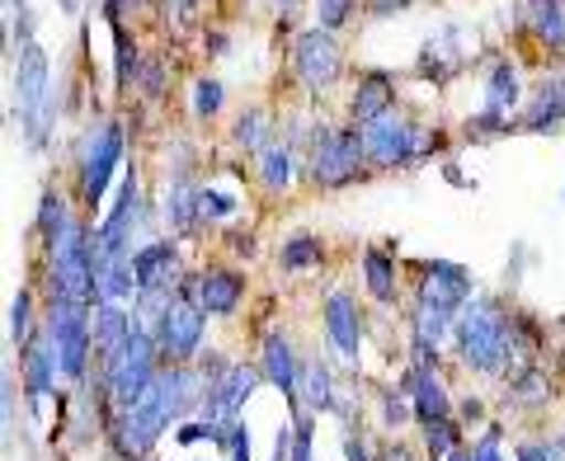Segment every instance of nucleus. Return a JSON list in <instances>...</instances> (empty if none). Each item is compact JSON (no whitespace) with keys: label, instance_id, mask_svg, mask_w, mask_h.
Returning <instances> with one entry per match:
<instances>
[{"label":"nucleus","instance_id":"4c0bfd02","mask_svg":"<svg viewBox=\"0 0 565 461\" xmlns=\"http://www.w3.org/2000/svg\"><path fill=\"white\" fill-rule=\"evenodd\" d=\"M415 415V405H411V396H396V392H386L382 396V419H386V429H401L405 419Z\"/></svg>","mask_w":565,"mask_h":461},{"label":"nucleus","instance_id":"c756f323","mask_svg":"<svg viewBox=\"0 0 565 461\" xmlns=\"http://www.w3.org/2000/svg\"><path fill=\"white\" fill-rule=\"evenodd\" d=\"M321 259H326V250H321V240H316V236H292V240H282V269H288V274L316 269Z\"/></svg>","mask_w":565,"mask_h":461},{"label":"nucleus","instance_id":"5701e85b","mask_svg":"<svg viewBox=\"0 0 565 461\" xmlns=\"http://www.w3.org/2000/svg\"><path fill=\"white\" fill-rule=\"evenodd\" d=\"M411 330H415V344L438 349V344H444V334H448V330H457V311L434 307V301H415Z\"/></svg>","mask_w":565,"mask_h":461},{"label":"nucleus","instance_id":"f03ea898","mask_svg":"<svg viewBox=\"0 0 565 461\" xmlns=\"http://www.w3.org/2000/svg\"><path fill=\"white\" fill-rule=\"evenodd\" d=\"M47 344L57 353V367L66 382H85L95 353V307H76V301H52L47 307Z\"/></svg>","mask_w":565,"mask_h":461},{"label":"nucleus","instance_id":"de8ad7c7","mask_svg":"<svg viewBox=\"0 0 565 461\" xmlns=\"http://www.w3.org/2000/svg\"><path fill=\"white\" fill-rule=\"evenodd\" d=\"M170 6H174V10H189V6H193V0H166V10H170Z\"/></svg>","mask_w":565,"mask_h":461},{"label":"nucleus","instance_id":"a211bd4d","mask_svg":"<svg viewBox=\"0 0 565 461\" xmlns=\"http://www.w3.org/2000/svg\"><path fill=\"white\" fill-rule=\"evenodd\" d=\"M137 330V315L128 307H118V301H95V353L99 363H109L114 353L132 340Z\"/></svg>","mask_w":565,"mask_h":461},{"label":"nucleus","instance_id":"f3484780","mask_svg":"<svg viewBox=\"0 0 565 461\" xmlns=\"http://www.w3.org/2000/svg\"><path fill=\"white\" fill-rule=\"evenodd\" d=\"M401 386H405V396H411L419 424H434V419L452 415V396H448V386H444V377H438L434 367H411Z\"/></svg>","mask_w":565,"mask_h":461},{"label":"nucleus","instance_id":"393cba45","mask_svg":"<svg viewBox=\"0 0 565 461\" xmlns=\"http://www.w3.org/2000/svg\"><path fill=\"white\" fill-rule=\"evenodd\" d=\"M259 184L269 193H282L292 184V147L288 141H269V147L259 151Z\"/></svg>","mask_w":565,"mask_h":461},{"label":"nucleus","instance_id":"72a5a7b5","mask_svg":"<svg viewBox=\"0 0 565 461\" xmlns=\"http://www.w3.org/2000/svg\"><path fill=\"white\" fill-rule=\"evenodd\" d=\"M226 438V424H212V419H184L174 429V442L180 448H193V442H222Z\"/></svg>","mask_w":565,"mask_h":461},{"label":"nucleus","instance_id":"4be33fe9","mask_svg":"<svg viewBox=\"0 0 565 461\" xmlns=\"http://www.w3.org/2000/svg\"><path fill=\"white\" fill-rule=\"evenodd\" d=\"M199 193H203V189H193V184H189V174H180V180L170 184V199H166V222H170V230H180V236H189V230L203 222V212H199Z\"/></svg>","mask_w":565,"mask_h":461},{"label":"nucleus","instance_id":"aec40b11","mask_svg":"<svg viewBox=\"0 0 565 461\" xmlns=\"http://www.w3.org/2000/svg\"><path fill=\"white\" fill-rule=\"evenodd\" d=\"M527 29L546 52L565 47V0H527Z\"/></svg>","mask_w":565,"mask_h":461},{"label":"nucleus","instance_id":"4468645a","mask_svg":"<svg viewBox=\"0 0 565 461\" xmlns=\"http://www.w3.org/2000/svg\"><path fill=\"white\" fill-rule=\"evenodd\" d=\"M519 95H523L519 66L500 57V62L490 66V81H486V114L476 118V122H467V128H476V132H500V122H509V109L519 104Z\"/></svg>","mask_w":565,"mask_h":461},{"label":"nucleus","instance_id":"ddd939ff","mask_svg":"<svg viewBox=\"0 0 565 461\" xmlns=\"http://www.w3.org/2000/svg\"><path fill=\"white\" fill-rule=\"evenodd\" d=\"M419 301H434V307H448V311H462L471 301V274L462 264H448V259H434V264H419Z\"/></svg>","mask_w":565,"mask_h":461},{"label":"nucleus","instance_id":"c03bdc74","mask_svg":"<svg viewBox=\"0 0 565 461\" xmlns=\"http://www.w3.org/2000/svg\"><path fill=\"white\" fill-rule=\"evenodd\" d=\"M128 6L137 10V6H141V0H109V6H104V14H109V24H118V14H122V10H128Z\"/></svg>","mask_w":565,"mask_h":461},{"label":"nucleus","instance_id":"2f4dec72","mask_svg":"<svg viewBox=\"0 0 565 461\" xmlns=\"http://www.w3.org/2000/svg\"><path fill=\"white\" fill-rule=\"evenodd\" d=\"M10 340L20 349L33 340V292L29 288H20V297L10 301Z\"/></svg>","mask_w":565,"mask_h":461},{"label":"nucleus","instance_id":"09e8293b","mask_svg":"<svg viewBox=\"0 0 565 461\" xmlns=\"http://www.w3.org/2000/svg\"><path fill=\"white\" fill-rule=\"evenodd\" d=\"M274 6H292V0H274Z\"/></svg>","mask_w":565,"mask_h":461},{"label":"nucleus","instance_id":"8fccbe9b","mask_svg":"<svg viewBox=\"0 0 565 461\" xmlns=\"http://www.w3.org/2000/svg\"><path fill=\"white\" fill-rule=\"evenodd\" d=\"M62 6H66V10H71V6H76V0H62Z\"/></svg>","mask_w":565,"mask_h":461},{"label":"nucleus","instance_id":"a19ab883","mask_svg":"<svg viewBox=\"0 0 565 461\" xmlns=\"http://www.w3.org/2000/svg\"><path fill=\"white\" fill-rule=\"evenodd\" d=\"M226 245H232L236 255H255V236H250V230H232V236H226Z\"/></svg>","mask_w":565,"mask_h":461},{"label":"nucleus","instance_id":"dca6fc26","mask_svg":"<svg viewBox=\"0 0 565 461\" xmlns=\"http://www.w3.org/2000/svg\"><path fill=\"white\" fill-rule=\"evenodd\" d=\"M259 372H264V382L278 386V392L297 405V386H302V363H297L292 340H288L282 330H269V334H264V344H259Z\"/></svg>","mask_w":565,"mask_h":461},{"label":"nucleus","instance_id":"79ce46f5","mask_svg":"<svg viewBox=\"0 0 565 461\" xmlns=\"http://www.w3.org/2000/svg\"><path fill=\"white\" fill-rule=\"evenodd\" d=\"M411 0H367V10L377 14V20H386V14H396V10H405Z\"/></svg>","mask_w":565,"mask_h":461},{"label":"nucleus","instance_id":"49530a36","mask_svg":"<svg viewBox=\"0 0 565 461\" xmlns=\"http://www.w3.org/2000/svg\"><path fill=\"white\" fill-rule=\"evenodd\" d=\"M448 461H471V448H457V452H452Z\"/></svg>","mask_w":565,"mask_h":461},{"label":"nucleus","instance_id":"423d86ee","mask_svg":"<svg viewBox=\"0 0 565 461\" xmlns=\"http://www.w3.org/2000/svg\"><path fill=\"white\" fill-rule=\"evenodd\" d=\"M363 147H367V161L373 165L396 170V165H411V161H419V156H429L438 147V137H424L415 122L386 114V118L363 128Z\"/></svg>","mask_w":565,"mask_h":461},{"label":"nucleus","instance_id":"bb28decb","mask_svg":"<svg viewBox=\"0 0 565 461\" xmlns=\"http://www.w3.org/2000/svg\"><path fill=\"white\" fill-rule=\"evenodd\" d=\"M66 226H71V207H66V199H62L57 189H47L43 203H39V217H33V230L43 236V245H52Z\"/></svg>","mask_w":565,"mask_h":461},{"label":"nucleus","instance_id":"f257e3e1","mask_svg":"<svg viewBox=\"0 0 565 461\" xmlns=\"http://www.w3.org/2000/svg\"><path fill=\"white\" fill-rule=\"evenodd\" d=\"M514 330L519 321L509 315L494 297H471L462 311H457V353L462 363L476 372H504L509 353H514Z\"/></svg>","mask_w":565,"mask_h":461},{"label":"nucleus","instance_id":"39448f33","mask_svg":"<svg viewBox=\"0 0 565 461\" xmlns=\"http://www.w3.org/2000/svg\"><path fill=\"white\" fill-rule=\"evenodd\" d=\"M203 382H207L203 419H212V424H232V419H241V405L255 396V386L264 382V372L250 367V363L207 358V363H203Z\"/></svg>","mask_w":565,"mask_h":461},{"label":"nucleus","instance_id":"37998d69","mask_svg":"<svg viewBox=\"0 0 565 461\" xmlns=\"http://www.w3.org/2000/svg\"><path fill=\"white\" fill-rule=\"evenodd\" d=\"M344 457L349 461H373V457H367V448H363V438H353V433L344 438Z\"/></svg>","mask_w":565,"mask_h":461},{"label":"nucleus","instance_id":"a18cd8bd","mask_svg":"<svg viewBox=\"0 0 565 461\" xmlns=\"http://www.w3.org/2000/svg\"><path fill=\"white\" fill-rule=\"evenodd\" d=\"M207 47H212V57H226V33H207Z\"/></svg>","mask_w":565,"mask_h":461},{"label":"nucleus","instance_id":"a878e982","mask_svg":"<svg viewBox=\"0 0 565 461\" xmlns=\"http://www.w3.org/2000/svg\"><path fill=\"white\" fill-rule=\"evenodd\" d=\"M561 118H565V85H546V90H537L533 109L523 114V128L527 132H552Z\"/></svg>","mask_w":565,"mask_h":461},{"label":"nucleus","instance_id":"6ab92c4d","mask_svg":"<svg viewBox=\"0 0 565 461\" xmlns=\"http://www.w3.org/2000/svg\"><path fill=\"white\" fill-rule=\"evenodd\" d=\"M392 104H396L392 76H386V71H367V76H359V90H353V99H349V114H353L359 128H367V122L392 114Z\"/></svg>","mask_w":565,"mask_h":461},{"label":"nucleus","instance_id":"b1692460","mask_svg":"<svg viewBox=\"0 0 565 461\" xmlns=\"http://www.w3.org/2000/svg\"><path fill=\"white\" fill-rule=\"evenodd\" d=\"M363 274H367V292L382 307H392L396 301V259L386 250H363Z\"/></svg>","mask_w":565,"mask_h":461},{"label":"nucleus","instance_id":"f8f14e48","mask_svg":"<svg viewBox=\"0 0 565 461\" xmlns=\"http://www.w3.org/2000/svg\"><path fill=\"white\" fill-rule=\"evenodd\" d=\"M326 340L330 349L340 353V363L359 367V353H363V321H359V307H353L349 292H330L326 297Z\"/></svg>","mask_w":565,"mask_h":461},{"label":"nucleus","instance_id":"473e14b6","mask_svg":"<svg viewBox=\"0 0 565 461\" xmlns=\"http://www.w3.org/2000/svg\"><path fill=\"white\" fill-rule=\"evenodd\" d=\"M353 14H359V0H316V29H326V33L344 29Z\"/></svg>","mask_w":565,"mask_h":461},{"label":"nucleus","instance_id":"58836bf2","mask_svg":"<svg viewBox=\"0 0 565 461\" xmlns=\"http://www.w3.org/2000/svg\"><path fill=\"white\" fill-rule=\"evenodd\" d=\"M141 90H147L151 99H161V95H166V76H161V66H141Z\"/></svg>","mask_w":565,"mask_h":461},{"label":"nucleus","instance_id":"412c9836","mask_svg":"<svg viewBox=\"0 0 565 461\" xmlns=\"http://www.w3.org/2000/svg\"><path fill=\"white\" fill-rule=\"evenodd\" d=\"M334 405V382H330V367L321 358L302 363V386H297V410L307 415H321Z\"/></svg>","mask_w":565,"mask_h":461},{"label":"nucleus","instance_id":"f704fd0d","mask_svg":"<svg viewBox=\"0 0 565 461\" xmlns=\"http://www.w3.org/2000/svg\"><path fill=\"white\" fill-rule=\"evenodd\" d=\"M236 193H226V189H203L199 193V212H203V222H226L236 212Z\"/></svg>","mask_w":565,"mask_h":461},{"label":"nucleus","instance_id":"cd10ccee","mask_svg":"<svg viewBox=\"0 0 565 461\" xmlns=\"http://www.w3.org/2000/svg\"><path fill=\"white\" fill-rule=\"evenodd\" d=\"M141 76V57H137V43L128 39V29L114 24V85L128 90V85Z\"/></svg>","mask_w":565,"mask_h":461},{"label":"nucleus","instance_id":"c9c22d12","mask_svg":"<svg viewBox=\"0 0 565 461\" xmlns=\"http://www.w3.org/2000/svg\"><path fill=\"white\" fill-rule=\"evenodd\" d=\"M222 104H226L222 81H199V85H193V114H199V118H217Z\"/></svg>","mask_w":565,"mask_h":461},{"label":"nucleus","instance_id":"9b49d317","mask_svg":"<svg viewBox=\"0 0 565 461\" xmlns=\"http://www.w3.org/2000/svg\"><path fill=\"white\" fill-rule=\"evenodd\" d=\"M132 274H137V292H180V250L174 240H147L132 255Z\"/></svg>","mask_w":565,"mask_h":461},{"label":"nucleus","instance_id":"ea45409f","mask_svg":"<svg viewBox=\"0 0 565 461\" xmlns=\"http://www.w3.org/2000/svg\"><path fill=\"white\" fill-rule=\"evenodd\" d=\"M514 457H519V461H556V452L546 448V442H523Z\"/></svg>","mask_w":565,"mask_h":461},{"label":"nucleus","instance_id":"6e6552de","mask_svg":"<svg viewBox=\"0 0 565 461\" xmlns=\"http://www.w3.org/2000/svg\"><path fill=\"white\" fill-rule=\"evenodd\" d=\"M203 330H207V311L199 301L174 297L170 311L161 315V325H156V349H161L166 363H189L203 349Z\"/></svg>","mask_w":565,"mask_h":461},{"label":"nucleus","instance_id":"1a4fd4ad","mask_svg":"<svg viewBox=\"0 0 565 461\" xmlns=\"http://www.w3.org/2000/svg\"><path fill=\"white\" fill-rule=\"evenodd\" d=\"M292 66H297V81L307 85L311 95H326L334 81H340V43H334V33L326 29H307L302 39L292 43Z\"/></svg>","mask_w":565,"mask_h":461},{"label":"nucleus","instance_id":"2eb2a0df","mask_svg":"<svg viewBox=\"0 0 565 461\" xmlns=\"http://www.w3.org/2000/svg\"><path fill=\"white\" fill-rule=\"evenodd\" d=\"M20 372H24V392H29V405L33 415H43V405L52 396V386H57V353H52L47 334H33V340L20 349Z\"/></svg>","mask_w":565,"mask_h":461},{"label":"nucleus","instance_id":"20e7f679","mask_svg":"<svg viewBox=\"0 0 565 461\" xmlns=\"http://www.w3.org/2000/svg\"><path fill=\"white\" fill-rule=\"evenodd\" d=\"M14 104H20V122L29 128V141L43 147L47 122H52V85H47V52L29 43L14 62Z\"/></svg>","mask_w":565,"mask_h":461},{"label":"nucleus","instance_id":"0eeeda50","mask_svg":"<svg viewBox=\"0 0 565 461\" xmlns=\"http://www.w3.org/2000/svg\"><path fill=\"white\" fill-rule=\"evenodd\" d=\"M122 122H99V128L90 132V141H85L81 151V199L85 207H99L104 193H109V180L118 174L122 165Z\"/></svg>","mask_w":565,"mask_h":461},{"label":"nucleus","instance_id":"7ed1b4c3","mask_svg":"<svg viewBox=\"0 0 565 461\" xmlns=\"http://www.w3.org/2000/svg\"><path fill=\"white\" fill-rule=\"evenodd\" d=\"M367 161L363 132L359 128H321L311 137V184L321 189H344L349 180H359V170Z\"/></svg>","mask_w":565,"mask_h":461},{"label":"nucleus","instance_id":"e433bc0d","mask_svg":"<svg viewBox=\"0 0 565 461\" xmlns=\"http://www.w3.org/2000/svg\"><path fill=\"white\" fill-rule=\"evenodd\" d=\"M222 448H226V457H232V461H250V429H245V419H232V424H226Z\"/></svg>","mask_w":565,"mask_h":461},{"label":"nucleus","instance_id":"9d476101","mask_svg":"<svg viewBox=\"0 0 565 461\" xmlns=\"http://www.w3.org/2000/svg\"><path fill=\"white\" fill-rule=\"evenodd\" d=\"M180 297L199 301L207 315H232L245 297V278L236 269H203V274H189L180 282Z\"/></svg>","mask_w":565,"mask_h":461},{"label":"nucleus","instance_id":"c85d7f7f","mask_svg":"<svg viewBox=\"0 0 565 461\" xmlns=\"http://www.w3.org/2000/svg\"><path fill=\"white\" fill-rule=\"evenodd\" d=\"M232 141L236 147H245V151H264L269 147V114L264 109H245L241 118H236V128H232Z\"/></svg>","mask_w":565,"mask_h":461},{"label":"nucleus","instance_id":"7c9ffc66","mask_svg":"<svg viewBox=\"0 0 565 461\" xmlns=\"http://www.w3.org/2000/svg\"><path fill=\"white\" fill-rule=\"evenodd\" d=\"M424 429V448H429L434 461H444L452 457L457 448H462V438H457V424L452 419H434V424H419Z\"/></svg>","mask_w":565,"mask_h":461}]
</instances>
